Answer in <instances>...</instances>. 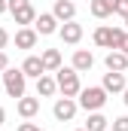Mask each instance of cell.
<instances>
[{"label": "cell", "mask_w": 128, "mask_h": 131, "mask_svg": "<svg viewBox=\"0 0 128 131\" xmlns=\"http://www.w3.org/2000/svg\"><path fill=\"white\" fill-rule=\"evenodd\" d=\"M3 12H9V0H0V15Z\"/></svg>", "instance_id": "cell-25"}, {"label": "cell", "mask_w": 128, "mask_h": 131, "mask_svg": "<svg viewBox=\"0 0 128 131\" xmlns=\"http://www.w3.org/2000/svg\"><path fill=\"white\" fill-rule=\"evenodd\" d=\"M3 89H6V95L9 98H25V89H28V76H25V70L22 67H6L3 73Z\"/></svg>", "instance_id": "cell-1"}, {"label": "cell", "mask_w": 128, "mask_h": 131, "mask_svg": "<svg viewBox=\"0 0 128 131\" xmlns=\"http://www.w3.org/2000/svg\"><path fill=\"white\" fill-rule=\"evenodd\" d=\"M6 67H9V55H6V52H3V49H0V73H3V70H6Z\"/></svg>", "instance_id": "cell-23"}, {"label": "cell", "mask_w": 128, "mask_h": 131, "mask_svg": "<svg viewBox=\"0 0 128 131\" xmlns=\"http://www.w3.org/2000/svg\"><path fill=\"white\" fill-rule=\"evenodd\" d=\"M104 64H107V70L125 73V70H128V55H125V52H119V49H110L107 58H104Z\"/></svg>", "instance_id": "cell-10"}, {"label": "cell", "mask_w": 128, "mask_h": 131, "mask_svg": "<svg viewBox=\"0 0 128 131\" xmlns=\"http://www.w3.org/2000/svg\"><path fill=\"white\" fill-rule=\"evenodd\" d=\"M104 89H107V95H119V92H125L128 82H125V73H116V70H107L104 73V82H101Z\"/></svg>", "instance_id": "cell-6"}, {"label": "cell", "mask_w": 128, "mask_h": 131, "mask_svg": "<svg viewBox=\"0 0 128 131\" xmlns=\"http://www.w3.org/2000/svg\"><path fill=\"white\" fill-rule=\"evenodd\" d=\"M92 15L95 18H110L113 12H116V0H92Z\"/></svg>", "instance_id": "cell-17"}, {"label": "cell", "mask_w": 128, "mask_h": 131, "mask_svg": "<svg viewBox=\"0 0 128 131\" xmlns=\"http://www.w3.org/2000/svg\"><path fill=\"white\" fill-rule=\"evenodd\" d=\"M40 58H43V67H46V73H58L61 70V52L58 49H43L40 52Z\"/></svg>", "instance_id": "cell-14"}, {"label": "cell", "mask_w": 128, "mask_h": 131, "mask_svg": "<svg viewBox=\"0 0 128 131\" xmlns=\"http://www.w3.org/2000/svg\"><path fill=\"white\" fill-rule=\"evenodd\" d=\"M55 79H58V92H61L64 98H79L82 82H79V70L76 67H61L55 73Z\"/></svg>", "instance_id": "cell-2"}, {"label": "cell", "mask_w": 128, "mask_h": 131, "mask_svg": "<svg viewBox=\"0 0 128 131\" xmlns=\"http://www.w3.org/2000/svg\"><path fill=\"white\" fill-rule=\"evenodd\" d=\"M70 67H76L79 73H86V70H92V67H95V55H92L89 49H76V52H73Z\"/></svg>", "instance_id": "cell-15"}, {"label": "cell", "mask_w": 128, "mask_h": 131, "mask_svg": "<svg viewBox=\"0 0 128 131\" xmlns=\"http://www.w3.org/2000/svg\"><path fill=\"white\" fill-rule=\"evenodd\" d=\"M107 131H110V128H107Z\"/></svg>", "instance_id": "cell-33"}, {"label": "cell", "mask_w": 128, "mask_h": 131, "mask_svg": "<svg viewBox=\"0 0 128 131\" xmlns=\"http://www.w3.org/2000/svg\"><path fill=\"white\" fill-rule=\"evenodd\" d=\"M76 110H79V101L76 98H58L55 101V107H52V116L58 119V122H70L73 116H76Z\"/></svg>", "instance_id": "cell-4"}, {"label": "cell", "mask_w": 128, "mask_h": 131, "mask_svg": "<svg viewBox=\"0 0 128 131\" xmlns=\"http://www.w3.org/2000/svg\"><path fill=\"white\" fill-rule=\"evenodd\" d=\"M22 3H28V0H9V9H15V6H22Z\"/></svg>", "instance_id": "cell-26"}, {"label": "cell", "mask_w": 128, "mask_h": 131, "mask_svg": "<svg viewBox=\"0 0 128 131\" xmlns=\"http://www.w3.org/2000/svg\"><path fill=\"white\" fill-rule=\"evenodd\" d=\"M3 122H6V110L0 107V125H3Z\"/></svg>", "instance_id": "cell-27"}, {"label": "cell", "mask_w": 128, "mask_h": 131, "mask_svg": "<svg viewBox=\"0 0 128 131\" xmlns=\"http://www.w3.org/2000/svg\"><path fill=\"white\" fill-rule=\"evenodd\" d=\"M125 28H128V15H125Z\"/></svg>", "instance_id": "cell-30"}, {"label": "cell", "mask_w": 128, "mask_h": 131, "mask_svg": "<svg viewBox=\"0 0 128 131\" xmlns=\"http://www.w3.org/2000/svg\"><path fill=\"white\" fill-rule=\"evenodd\" d=\"M79 107L86 110V113H98L104 104H107V89L104 85H89V89H82L79 92Z\"/></svg>", "instance_id": "cell-3"}, {"label": "cell", "mask_w": 128, "mask_h": 131, "mask_svg": "<svg viewBox=\"0 0 128 131\" xmlns=\"http://www.w3.org/2000/svg\"><path fill=\"white\" fill-rule=\"evenodd\" d=\"M12 12V18H15V25H22V28H34V21H37V9H34V3H22V6H15V9H9Z\"/></svg>", "instance_id": "cell-5"}, {"label": "cell", "mask_w": 128, "mask_h": 131, "mask_svg": "<svg viewBox=\"0 0 128 131\" xmlns=\"http://www.w3.org/2000/svg\"><path fill=\"white\" fill-rule=\"evenodd\" d=\"M40 131H43V128H40Z\"/></svg>", "instance_id": "cell-32"}, {"label": "cell", "mask_w": 128, "mask_h": 131, "mask_svg": "<svg viewBox=\"0 0 128 131\" xmlns=\"http://www.w3.org/2000/svg\"><path fill=\"white\" fill-rule=\"evenodd\" d=\"M122 101H125V107H128V89H125V92H122Z\"/></svg>", "instance_id": "cell-28"}, {"label": "cell", "mask_w": 128, "mask_h": 131, "mask_svg": "<svg viewBox=\"0 0 128 131\" xmlns=\"http://www.w3.org/2000/svg\"><path fill=\"white\" fill-rule=\"evenodd\" d=\"M58 37H61V43H67V46H76V43L82 40V25H76V21H64L61 28H58Z\"/></svg>", "instance_id": "cell-8"}, {"label": "cell", "mask_w": 128, "mask_h": 131, "mask_svg": "<svg viewBox=\"0 0 128 131\" xmlns=\"http://www.w3.org/2000/svg\"><path fill=\"white\" fill-rule=\"evenodd\" d=\"M86 128L89 131H107L110 128V119L98 110V113H89V119H86Z\"/></svg>", "instance_id": "cell-18"}, {"label": "cell", "mask_w": 128, "mask_h": 131, "mask_svg": "<svg viewBox=\"0 0 128 131\" xmlns=\"http://www.w3.org/2000/svg\"><path fill=\"white\" fill-rule=\"evenodd\" d=\"M55 92H58V79L49 76V73H43V76L37 79V98H52Z\"/></svg>", "instance_id": "cell-16"}, {"label": "cell", "mask_w": 128, "mask_h": 131, "mask_svg": "<svg viewBox=\"0 0 128 131\" xmlns=\"http://www.w3.org/2000/svg\"><path fill=\"white\" fill-rule=\"evenodd\" d=\"M95 46H101V49H110V46H113V28L101 25V28L95 31Z\"/></svg>", "instance_id": "cell-19"}, {"label": "cell", "mask_w": 128, "mask_h": 131, "mask_svg": "<svg viewBox=\"0 0 128 131\" xmlns=\"http://www.w3.org/2000/svg\"><path fill=\"white\" fill-rule=\"evenodd\" d=\"M58 18L52 15V12H40L37 15V21H34V28H37V34L40 37H49V34H58Z\"/></svg>", "instance_id": "cell-7"}, {"label": "cell", "mask_w": 128, "mask_h": 131, "mask_svg": "<svg viewBox=\"0 0 128 131\" xmlns=\"http://www.w3.org/2000/svg\"><path fill=\"white\" fill-rule=\"evenodd\" d=\"M116 15H128V0H116Z\"/></svg>", "instance_id": "cell-21"}, {"label": "cell", "mask_w": 128, "mask_h": 131, "mask_svg": "<svg viewBox=\"0 0 128 131\" xmlns=\"http://www.w3.org/2000/svg\"><path fill=\"white\" fill-rule=\"evenodd\" d=\"M18 131H40V128H37L31 119H28V122H22V125H18Z\"/></svg>", "instance_id": "cell-24"}, {"label": "cell", "mask_w": 128, "mask_h": 131, "mask_svg": "<svg viewBox=\"0 0 128 131\" xmlns=\"http://www.w3.org/2000/svg\"><path fill=\"white\" fill-rule=\"evenodd\" d=\"M15 110H18L22 119H34V116L40 113V98H28V95H25V98L15 101Z\"/></svg>", "instance_id": "cell-12"}, {"label": "cell", "mask_w": 128, "mask_h": 131, "mask_svg": "<svg viewBox=\"0 0 128 131\" xmlns=\"http://www.w3.org/2000/svg\"><path fill=\"white\" fill-rule=\"evenodd\" d=\"M52 15H55L61 25H64V21H73V18H76V3H73V0H55Z\"/></svg>", "instance_id": "cell-9"}, {"label": "cell", "mask_w": 128, "mask_h": 131, "mask_svg": "<svg viewBox=\"0 0 128 131\" xmlns=\"http://www.w3.org/2000/svg\"><path fill=\"white\" fill-rule=\"evenodd\" d=\"M122 52H125V55H128V40H125V49H122Z\"/></svg>", "instance_id": "cell-29"}, {"label": "cell", "mask_w": 128, "mask_h": 131, "mask_svg": "<svg viewBox=\"0 0 128 131\" xmlns=\"http://www.w3.org/2000/svg\"><path fill=\"white\" fill-rule=\"evenodd\" d=\"M37 40H40L37 28H18L15 31V49H34Z\"/></svg>", "instance_id": "cell-11"}, {"label": "cell", "mask_w": 128, "mask_h": 131, "mask_svg": "<svg viewBox=\"0 0 128 131\" xmlns=\"http://www.w3.org/2000/svg\"><path fill=\"white\" fill-rule=\"evenodd\" d=\"M110 131H128V116H116L113 125H110Z\"/></svg>", "instance_id": "cell-20"}, {"label": "cell", "mask_w": 128, "mask_h": 131, "mask_svg": "<svg viewBox=\"0 0 128 131\" xmlns=\"http://www.w3.org/2000/svg\"><path fill=\"white\" fill-rule=\"evenodd\" d=\"M76 131H89V128H76Z\"/></svg>", "instance_id": "cell-31"}, {"label": "cell", "mask_w": 128, "mask_h": 131, "mask_svg": "<svg viewBox=\"0 0 128 131\" xmlns=\"http://www.w3.org/2000/svg\"><path fill=\"white\" fill-rule=\"evenodd\" d=\"M22 70H25V76H31V79H40V76L46 73V67H43V58H40V55H28V58L22 61Z\"/></svg>", "instance_id": "cell-13"}, {"label": "cell", "mask_w": 128, "mask_h": 131, "mask_svg": "<svg viewBox=\"0 0 128 131\" xmlns=\"http://www.w3.org/2000/svg\"><path fill=\"white\" fill-rule=\"evenodd\" d=\"M6 46H9V31L0 28V49H6Z\"/></svg>", "instance_id": "cell-22"}]
</instances>
